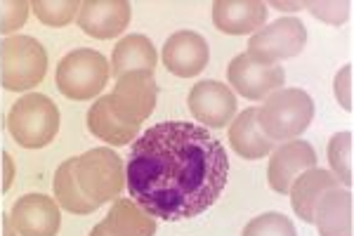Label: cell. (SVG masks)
Returning a JSON list of instances; mask_svg holds the SVG:
<instances>
[{
  "instance_id": "cell-1",
  "label": "cell",
  "mask_w": 354,
  "mask_h": 236,
  "mask_svg": "<svg viewBox=\"0 0 354 236\" xmlns=\"http://www.w3.org/2000/svg\"><path fill=\"white\" fill-rule=\"evenodd\" d=\"M230 180L225 145L187 120L151 125L130 147L125 187L153 220L182 222L205 212Z\"/></svg>"
},
{
  "instance_id": "cell-2",
  "label": "cell",
  "mask_w": 354,
  "mask_h": 236,
  "mask_svg": "<svg viewBox=\"0 0 354 236\" xmlns=\"http://www.w3.org/2000/svg\"><path fill=\"white\" fill-rule=\"evenodd\" d=\"M314 118V102L300 88H281L272 92L258 109V125L267 137L277 142L300 140Z\"/></svg>"
},
{
  "instance_id": "cell-3",
  "label": "cell",
  "mask_w": 354,
  "mask_h": 236,
  "mask_svg": "<svg viewBox=\"0 0 354 236\" xmlns=\"http://www.w3.org/2000/svg\"><path fill=\"white\" fill-rule=\"evenodd\" d=\"M59 109L48 95L31 92L15 102L8 114L10 137L24 149H43L59 132Z\"/></svg>"
},
{
  "instance_id": "cell-4",
  "label": "cell",
  "mask_w": 354,
  "mask_h": 236,
  "mask_svg": "<svg viewBox=\"0 0 354 236\" xmlns=\"http://www.w3.org/2000/svg\"><path fill=\"white\" fill-rule=\"evenodd\" d=\"M73 175L81 192L97 206L116 201L125 187L123 158L109 147H97L81 154L73 165Z\"/></svg>"
},
{
  "instance_id": "cell-5",
  "label": "cell",
  "mask_w": 354,
  "mask_h": 236,
  "mask_svg": "<svg viewBox=\"0 0 354 236\" xmlns=\"http://www.w3.org/2000/svg\"><path fill=\"white\" fill-rule=\"evenodd\" d=\"M48 53L36 38L10 36L0 43V83L10 92H26L43 83Z\"/></svg>"
},
{
  "instance_id": "cell-6",
  "label": "cell",
  "mask_w": 354,
  "mask_h": 236,
  "mask_svg": "<svg viewBox=\"0 0 354 236\" xmlns=\"http://www.w3.org/2000/svg\"><path fill=\"white\" fill-rule=\"evenodd\" d=\"M106 80H109V62L104 60V55L88 48H78L62 57L55 73V83L62 95L76 102L95 100L104 90Z\"/></svg>"
},
{
  "instance_id": "cell-7",
  "label": "cell",
  "mask_w": 354,
  "mask_h": 236,
  "mask_svg": "<svg viewBox=\"0 0 354 236\" xmlns=\"http://www.w3.org/2000/svg\"><path fill=\"white\" fill-rule=\"evenodd\" d=\"M158 100V85L153 71H130L116 78L109 95L111 111L121 123L142 125L151 116Z\"/></svg>"
},
{
  "instance_id": "cell-8",
  "label": "cell",
  "mask_w": 354,
  "mask_h": 236,
  "mask_svg": "<svg viewBox=\"0 0 354 236\" xmlns=\"http://www.w3.org/2000/svg\"><path fill=\"white\" fill-rule=\"evenodd\" d=\"M227 80L232 92H239L245 100L265 102L272 92L286 85V71L279 64H270L250 53H241L227 66Z\"/></svg>"
},
{
  "instance_id": "cell-9",
  "label": "cell",
  "mask_w": 354,
  "mask_h": 236,
  "mask_svg": "<svg viewBox=\"0 0 354 236\" xmlns=\"http://www.w3.org/2000/svg\"><path fill=\"white\" fill-rule=\"evenodd\" d=\"M307 45V28L298 17H281L262 26L248 40V53L260 60L279 64L281 60L298 57Z\"/></svg>"
},
{
  "instance_id": "cell-10",
  "label": "cell",
  "mask_w": 354,
  "mask_h": 236,
  "mask_svg": "<svg viewBox=\"0 0 354 236\" xmlns=\"http://www.w3.org/2000/svg\"><path fill=\"white\" fill-rule=\"evenodd\" d=\"M187 107L203 128H227L236 116V95L227 83L201 80L192 88Z\"/></svg>"
},
{
  "instance_id": "cell-11",
  "label": "cell",
  "mask_w": 354,
  "mask_h": 236,
  "mask_svg": "<svg viewBox=\"0 0 354 236\" xmlns=\"http://www.w3.org/2000/svg\"><path fill=\"white\" fill-rule=\"evenodd\" d=\"M17 236H57L62 229V212L55 199L45 194H26L10 208Z\"/></svg>"
},
{
  "instance_id": "cell-12",
  "label": "cell",
  "mask_w": 354,
  "mask_h": 236,
  "mask_svg": "<svg viewBox=\"0 0 354 236\" xmlns=\"http://www.w3.org/2000/svg\"><path fill=\"white\" fill-rule=\"evenodd\" d=\"M317 168V152L310 142L290 140L281 147L272 149L270 168H267V180L277 194H288L290 184L305 170Z\"/></svg>"
},
{
  "instance_id": "cell-13",
  "label": "cell",
  "mask_w": 354,
  "mask_h": 236,
  "mask_svg": "<svg viewBox=\"0 0 354 236\" xmlns=\"http://www.w3.org/2000/svg\"><path fill=\"white\" fill-rule=\"evenodd\" d=\"M130 3L125 0H85L78 10V26L97 40L116 38L130 24Z\"/></svg>"
},
{
  "instance_id": "cell-14",
  "label": "cell",
  "mask_w": 354,
  "mask_h": 236,
  "mask_svg": "<svg viewBox=\"0 0 354 236\" xmlns=\"http://www.w3.org/2000/svg\"><path fill=\"white\" fill-rule=\"evenodd\" d=\"M210 60V48L196 31H177L163 45V64L180 78L198 76Z\"/></svg>"
},
{
  "instance_id": "cell-15",
  "label": "cell",
  "mask_w": 354,
  "mask_h": 236,
  "mask_svg": "<svg viewBox=\"0 0 354 236\" xmlns=\"http://www.w3.org/2000/svg\"><path fill=\"white\" fill-rule=\"evenodd\" d=\"M267 5L260 0H215L213 24L227 36H245L260 31L267 21Z\"/></svg>"
},
{
  "instance_id": "cell-16",
  "label": "cell",
  "mask_w": 354,
  "mask_h": 236,
  "mask_svg": "<svg viewBox=\"0 0 354 236\" xmlns=\"http://www.w3.org/2000/svg\"><path fill=\"white\" fill-rule=\"evenodd\" d=\"M335 187H340V182L330 170H322V168L305 170L302 175L295 177L293 184H290V189H288L293 212L300 217L302 222L312 224L314 222V208H317L319 199Z\"/></svg>"
},
{
  "instance_id": "cell-17",
  "label": "cell",
  "mask_w": 354,
  "mask_h": 236,
  "mask_svg": "<svg viewBox=\"0 0 354 236\" xmlns=\"http://www.w3.org/2000/svg\"><path fill=\"white\" fill-rule=\"evenodd\" d=\"M319 236H352V192L335 187L319 199L314 222Z\"/></svg>"
},
{
  "instance_id": "cell-18",
  "label": "cell",
  "mask_w": 354,
  "mask_h": 236,
  "mask_svg": "<svg viewBox=\"0 0 354 236\" xmlns=\"http://www.w3.org/2000/svg\"><path fill=\"white\" fill-rule=\"evenodd\" d=\"M230 147L241 158L258 161L272 154L274 142L258 125V107H250L230 123Z\"/></svg>"
},
{
  "instance_id": "cell-19",
  "label": "cell",
  "mask_w": 354,
  "mask_h": 236,
  "mask_svg": "<svg viewBox=\"0 0 354 236\" xmlns=\"http://www.w3.org/2000/svg\"><path fill=\"white\" fill-rule=\"evenodd\" d=\"M156 48L147 36L142 33H130V36L121 38L113 48L109 76L121 78L123 73L130 71H153L156 69Z\"/></svg>"
},
{
  "instance_id": "cell-20",
  "label": "cell",
  "mask_w": 354,
  "mask_h": 236,
  "mask_svg": "<svg viewBox=\"0 0 354 236\" xmlns=\"http://www.w3.org/2000/svg\"><path fill=\"white\" fill-rule=\"evenodd\" d=\"M102 227L111 236H153L156 234V220L147 210H142L133 199L113 201V206L102 220Z\"/></svg>"
},
{
  "instance_id": "cell-21",
  "label": "cell",
  "mask_w": 354,
  "mask_h": 236,
  "mask_svg": "<svg viewBox=\"0 0 354 236\" xmlns=\"http://www.w3.org/2000/svg\"><path fill=\"white\" fill-rule=\"evenodd\" d=\"M88 130L93 132L95 137H100L102 142L111 147H123L130 145V142L137 140V132H140V125H128L121 123L111 111L109 105V95L100 97L88 111Z\"/></svg>"
},
{
  "instance_id": "cell-22",
  "label": "cell",
  "mask_w": 354,
  "mask_h": 236,
  "mask_svg": "<svg viewBox=\"0 0 354 236\" xmlns=\"http://www.w3.org/2000/svg\"><path fill=\"white\" fill-rule=\"evenodd\" d=\"M73 165H76V158H66L64 163L57 168L55 182H53L55 201L59 208L73 212V215H90V212H95L100 206L93 203V201L81 192V187H78V182H76V175H73Z\"/></svg>"
},
{
  "instance_id": "cell-23",
  "label": "cell",
  "mask_w": 354,
  "mask_h": 236,
  "mask_svg": "<svg viewBox=\"0 0 354 236\" xmlns=\"http://www.w3.org/2000/svg\"><path fill=\"white\" fill-rule=\"evenodd\" d=\"M328 163L330 172L338 177L340 187H352V132H335L328 142Z\"/></svg>"
},
{
  "instance_id": "cell-24",
  "label": "cell",
  "mask_w": 354,
  "mask_h": 236,
  "mask_svg": "<svg viewBox=\"0 0 354 236\" xmlns=\"http://www.w3.org/2000/svg\"><path fill=\"white\" fill-rule=\"evenodd\" d=\"M78 10H81L78 0H36V3H31V12L38 17V21L53 28L71 24Z\"/></svg>"
},
{
  "instance_id": "cell-25",
  "label": "cell",
  "mask_w": 354,
  "mask_h": 236,
  "mask_svg": "<svg viewBox=\"0 0 354 236\" xmlns=\"http://www.w3.org/2000/svg\"><path fill=\"white\" fill-rule=\"evenodd\" d=\"M241 236H298V232L283 212H262L245 224Z\"/></svg>"
},
{
  "instance_id": "cell-26",
  "label": "cell",
  "mask_w": 354,
  "mask_h": 236,
  "mask_svg": "<svg viewBox=\"0 0 354 236\" xmlns=\"http://www.w3.org/2000/svg\"><path fill=\"white\" fill-rule=\"evenodd\" d=\"M28 12H31V3H26V0L0 3V33H3L5 38H10L12 33H17L26 24Z\"/></svg>"
},
{
  "instance_id": "cell-27",
  "label": "cell",
  "mask_w": 354,
  "mask_h": 236,
  "mask_svg": "<svg viewBox=\"0 0 354 236\" xmlns=\"http://www.w3.org/2000/svg\"><path fill=\"white\" fill-rule=\"evenodd\" d=\"M305 10H310L314 19L324 21L328 26H340L350 17V3H328V0H317V3H305Z\"/></svg>"
},
{
  "instance_id": "cell-28",
  "label": "cell",
  "mask_w": 354,
  "mask_h": 236,
  "mask_svg": "<svg viewBox=\"0 0 354 236\" xmlns=\"http://www.w3.org/2000/svg\"><path fill=\"white\" fill-rule=\"evenodd\" d=\"M333 92L338 105L345 111H352V64H345L333 78Z\"/></svg>"
},
{
  "instance_id": "cell-29",
  "label": "cell",
  "mask_w": 354,
  "mask_h": 236,
  "mask_svg": "<svg viewBox=\"0 0 354 236\" xmlns=\"http://www.w3.org/2000/svg\"><path fill=\"white\" fill-rule=\"evenodd\" d=\"M15 177H17V165H15V158L10 156L8 152H3V192H8L10 187H12V182H15Z\"/></svg>"
},
{
  "instance_id": "cell-30",
  "label": "cell",
  "mask_w": 354,
  "mask_h": 236,
  "mask_svg": "<svg viewBox=\"0 0 354 236\" xmlns=\"http://www.w3.org/2000/svg\"><path fill=\"white\" fill-rule=\"evenodd\" d=\"M274 10H281V12H298V10H305V3H281V0H272Z\"/></svg>"
},
{
  "instance_id": "cell-31",
  "label": "cell",
  "mask_w": 354,
  "mask_h": 236,
  "mask_svg": "<svg viewBox=\"0 0 354 236\" xmlns=\"http://www.w3.org/2000/svg\"><path fill=\"white\" fill-rule=\"evenodd\" d=\"M3 236H17V232H15V227H12V222H10V212L8 215H3Z\"/></svg>"
},
{
  "instance_id": "cell-32",
  "label": "cell",
  "mask_w": 354,
  "mask_h": 236,
  "mask_svg": "<svg viewBox=\"0 0 354 236\" xmlns=\"http://www.w3.org/2000/svg\"><path fill=\"white\" fill-rule=\"evenodd\" d=\"M88 236H111V234H109V232H106V229H104V227H102V222H100V224H97V227H95V229H93V232H90Z\"/></svg>"
}]
</instances>
